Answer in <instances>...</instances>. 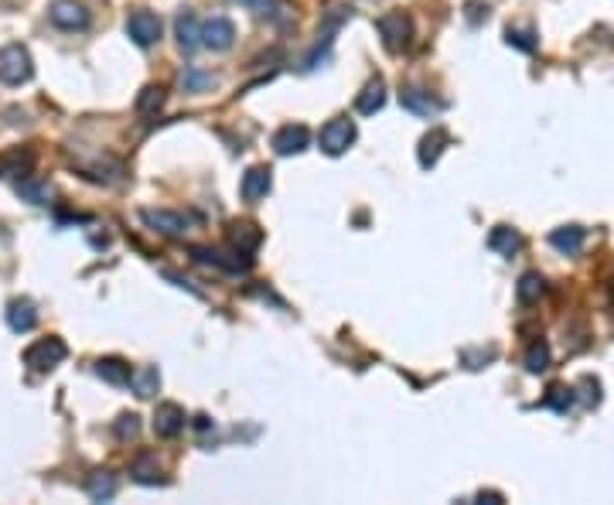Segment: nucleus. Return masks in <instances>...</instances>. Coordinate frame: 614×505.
Returning <instances> with one entry per match:
<instances>
[{
    "label": "nucleus",
    "mask_w": 614,
    "mask_h": 505,
    "mask_svg": "<svg viewBox=\"0 0 614 505\" xmlns=\"http://www.w3.org/2000/svg\"><path fill=\"white\" fill-rule=\"evenodd\" d=\"M35 76V62L24 45H4L0 48V82L4 86H24Z\"/></svg>",
    "instance_id": "1"
},
{
    "label": "nucleus",
    "mask_w": 614,
    "mask_h": 505,
    "mask_svg": "<svg viewBox=\"0 0 614 505\" xmlns=\"http://www.w3.org/2000/svg\"><path fill=\"white\" fill-rule=\"evenodd\" d=\"M376 31L383 38L386 52L400 55L406 45H410V38H413V21L406 18L403 11H389V14H383V18L376 21Z\"/></svg>",
    "instance_id": "2"
},
{
    "label": "nucleus",
    "mask_w": 614,
    "mask_h": 505,
    "mask_svg": "<svg viewBox=\"0 0 614 505\" xmlns=\"http://www.w3.org/2000/svg\"><path fill=\"white\" fill-rule=\"evenodd\" d=\"M355 120H348V117H335V120H328L325 127H321V134H318V144H321V151H325L328 157H338V154H345L348 147L355 144Z\"/></svg>",
    "instance_id": "3"
},
{
    "label": "nucleus",
    "mask_w": 614,
    "mask_h": 505,
    "mask_svg": "<svg viewBox=\"0 0 614 505\" xmlns=\"http://www.w3.org/2000/svg\"><path fill=\"white\" fill-rule=\"evenodd\" d=\"M65 355H69L65 342L52 335V338H41V342H35L31 349L24 352V366L31 372H52L55 366H62Z\"/></svg>",
    "instance_id": "4"
},
{
    "label": "nucleus",
    "mask_w": 614,
    "mask_h": 505,
    "mask_svg": "<svg viewBox=\"0 0 614 505\" xmlns=\"http://www.w3.org/2000/svg\"><path fill=\"white\" fill-rule=\"evenodd\" d=\"M140 219H144V226H151L154 233L161 236H185L192 229V219L181 212H171V209H144Z\"/></svg>",
    "instance_id": "5"
},
{
    "label": "nucleus",
    "mask_w": 614,
    "mask_h": 505,
    "mask_svg": "<svg viewBox=\"0 0 614 505\" xmlns=\"http://www.w3.org/2000/svg\"><path fill=\"white\" fill-rule=\"evenodd\" d=\"M127 38L140 45V48H151L161 41V18L151 14V11H134L127 18Z\"/></svg>",
    "instance_id": "6"
},
{
    "label": "nucleus",
    "mask_w": 614,
    "mask_h": 505,
    "mask_svg": "<svg viewBox=\"0 0 614 505\" xmlns=\"http://www.w3.org/2000/svg\"><path fill=\"white\" fill-rule=\"evenodd\" d=\"M48 18H52V24L62 28V31H79V28L89 24V11H86L79 0H55V4L48 7Z\"/></svg>",
    "instance_id": "7"
},
{
    "label": "nucleus",
    "mask_w": 614,
    "mask_h": 505,
    "mask_svg": "<svg viewBox=\"0 0 614 505\" xmlns=\"http://www.w3.org/2000/svg\"><path fill=\"white\" fill-rule=\"evenodd\" d=\"M185 427H188V417H185V410L178 407V403H157V410H154V434L157 437L171 441Z\"/></svg>",
    "instance_id": "8"
},
{
    "label": "nucleus",
    "mask_w": 614,
    "mask_h": 505,
    "mask_svg": "<svg viewBox=\"0 0 614 505\" xmlns=\"http://www.w3.org/2000/svg\"><path fill=\"white\" fill-rule=\"evenodd\" d=\"M232 41H236V24L229 18H209L202 24V48L229 52Z\"/></svg>",
    "instance_id": "9"
},
{
    "label": "nucleus",
    "mask_w": 614,
    "mask_h": 505,
    "mask_svg": "<svg viewBox=\"0 0 614 505\" xmlns=\"http://www.w3.org/2000/svg\"><path fill=\"white\" fill-rule=\"evenodd\" d=\"M311 147V134H307L304 123H287L273 134V151L280 157H290V154H301Z\"/></svg>",
    "instance_id": "10"
},
{
    "label": "nucleus",
    "mask_w": 614,
    "mask_h": 505,
    "mask_svg": "<svg viewBox=\"0 0 614 505\" xmlns=\"http://www.w3.org/2000/svg\"><path fill=\"white\" fill-rule=\"evenodd\" d=\"M174 38H178V48L185 55H192V52L202 48V24H198V18H195L192 11H181L174 18Z\"/></svg>",
    "instance_id": "11"
},
{
    "label": "nucleus",
    "mask_w": 614,
    "mask_h": 505,
    "mask_svg": "<svg viewBox=\"0 0 614 505\" xmlns=\"http://www.w3.org/2000/svg\"><path fill=\"white\" fill-rule=\"evenodd\" d=\"M400 103H403V110L417 113V117H434V113H441L444 110L441 99H434L427 89H420V86H406L403 93H400Z\"/></svg>",
    "instance_id": "12"
},
{
    "label": "nucleus",
    "mask_w": 614,
    "mask_h": 505,
    "mask_svg": "<svg viewBox=\"0 0 614 505\" xmlns=\"http://www.w3.org/2000/svg\"><path fill=\"white\" fill-rule=\"evenodd\" d=\"M7 325L18 331V335L35 331V325H38V311H35V304H31L28 297H14V301L7 304Z\"/></svg>",
    "instance_id": "13"
},
{
    "label": "nucleus",
    "mask_w": 614,
    "mask_h": 505,
    "mask_svg": "<svg viewBox=\"0 0 614 505\" xmlns=\"http://www.w3.org/2000/svg\"><path fill=\"white\" fill-rule=\"evenodd\" d=\"M584 239H587V229L584 226H560L550 233V246L560 250L563 256H577L584 250Z\"/></svg>",
    "instance_id": "14"
},
{
    "label": "nucleus",
    "mask_w": 614,
    "mask_h": 505,
    "mask_svg": "<svg viewBox=\"0 0 614 505\" xmlns=\"http://www.w3.org/2000/svg\"><path fill=\"white\" fill-rule=\"evenodd\" d=\"M386 106V82L383 79H369L362 86V93L355 96V110L362 113V117H372V113H379Z\"/></svg>",
    "instance_id": "15"
},
{
    "label": "nucleus",
    "mask_w": 614,
    "mask_h": 505,
    "mask_svg": "<svg viewBox=\"0 0 614 505\" xmlns=\"http://www.w3.org/2000/svg\"><path fill=\"white\" fill-rule=\"evenodd\" d=\"M270 188H273V178H270V168H250L246 175H243V185H239V192H243V198L246 202H260V198H267Z\"/></svg>",
    "instance_id": "16"
},
{
    "label": "nucleus",
    "mask_w": 614,
    "mask_h": 505,
    "mask_svg": "<svg viewBox=\"0 0 614 505\" xmlns=\"http://www.w3.org/2000/svg\"><path fill=\"white\" fill-rule=\"evenodd\" d=\"M116 492H120V482H116L113 471H93V475L86 478V495H89L93 502H110Z\"/></svg>",
    "instance_id": "17"
},
{
    "label": "nucleus",
    "mask_w": 614,
    "mask_h": 505,
    "mask_svg": "<svg viewBox=\"0 0 614 505\" xmlns=\"http://www.w3.org/2000/svg\"><path fill=\"white\" fill-rule=\"evenodd\" d=\"M130 478L140 482V485H161V482H164L161 465H157V458H154V454H140V458L130 461Z\"/></svg>",
    "instance_id": "18"
},
{
    "label": "nucleus",
    "mask_w": 614,
    "mask_h": 505,
    "mask_svg": "<svg viewBox=\"0 0 614 505\" xmlns=\"http://www.w3.org/2000/svg\"><path fill=\"white\" fill-rule=\"evenodd\" d=\"M96 376L103 379V383H110V386H127V383H130V376H134V369H130L123 359H99Z\"/></svg>",
    "instance_id": "19"
},
{
    "label": "nucleus",
    "mask_w": 614,
    "mask_h": 505,
    "mask_svg": "<svg viewBox=\"0 0 614 505\" xmlns=\"http://www.w3.org/2000/svg\"><path fill=\"white\" fill-rule=\"evenodd\" d=\"M192 260L205 263V267H219V270H229V273H239L250 267V260H226L222 252L215 250H205V246H192Z\"/></svg>",
    "instance_id": "20"
},
{
    "label": "nucleus",
    "mask_w": 614,
    "mask_h": 505,
    "mask_svg": "<svg viewBox=\"0 0 614 505\" xmlns=\"http://www.w3.org/2000/svg\"><path fill=\"white\" fill-rule=\"evenodd\" d=\"M229 239L239 252H253L260 243H263V233H260L253 222H236V226L229 229Z\"/></svg>",
    "instance_id": "21"
},
{
    "label": "nucleus",
    "mask_w": 614,
    "mask_h": 505,
    "mask_svg": "<svg viewBox=\"0 0 614 505\" xmlns=\"http://www.w3.org/2000/svg\"><path fill=\"white\" fill-rule=\"evenodd\" d=\"M444 147H447V130H430V134L420 140V164L423 168H434L437 164V157L444 154Z\"/></svg>",
    "instance_id": "22"
},
{
    "label": "nucleus",
    "mask_w": 614,
    "mask_h": 505,
    "mask_svg": "<svg viewBox=\"0 0 614 505\" xmlns=\"http://www.w3.org/2000/svg\"><path fill=\"white\" fill-rule=\"evenodd\" d=\"M488 246L495 252H505V256H512V252L522 246V236L512 229V226H495L492 233H488Z\"/></svg>",
    "instance_id": "23"
},
{
    "label": "nucleus",
    "mask_w": 614,
    "mask_h": 505,
    "mask_svg": "<svg viewBox=\"0 0 614 505\" xmlns=\"http://www.w3.org/2000/svg\"><path fill=\"white\" fill-rule=\"evenodd\" d=\"M256 4V18L270 21V24H287L290 21V4L287 0H253Z\"/></svg>",
    "instance_id": "24"
},
{
    "label": "nucleus",
    "mask_w": 614,
    "mask_h": 505,
    "mask_svg": "<svg viewBox=\"0 0 614 505\" xmlns=\"http://www.w3.org/2000/svg\"><path fill=\"white\" fill-rule=\"evenodd\" d=\"M130 386H134V393L140 400H151L154 393H157V386H161V372L154 369V366H144L140 372L130 376Z\"/></svg>",
    "instance_id": "25"
},
{
    "label": "nucleus",
    "mask_w": 614,
    "mask_h": 505,
    "mask_svg": "<svg viewBox=\"0 0 614 505\" xmlns=\"http://www.w3.org/2000/svg\"><path fill=\"white\" fill-rule=\"evenodd\" d=\"M543 277L539 273H522L519 277V284H516V297H519V304H536L539 297H543Z\"/></svg>",
    "instance_id": "26"
},
{
    "label": "nucleus",
    "mask_w": 614,
    "mask_h": 505,
    "mask_svg": "<svg viewBox=\"0 0 614 505\" xmlns=\"http://www.w3.org/2000/svg\"><path fill=\"white\" fill-rule=\"evenodd\" d=\"M212 86H215V76L205 72V69H198V65H188L185 76H181V89L185 93H205Z\"/></svg>",
    "instance_id": "27"
},
{
    "label": "nucleus",
    "mask_w": 614,
    "mask_h": 505,
    "mask_svg": "<svg viewBox=\"0 0 614 505\" xmlns=\"http://www.w3.org/2000/svg\"><path fill=\"white\" fill-rule=\"evenodd\" d=\"M546 366H550V345H546V338H536L526 349V369L533 372V376H539V372H546Z\"/></svg>",
    "instance_id": "28"
},
{
    "label": "nucleus",
    "mask_w": 614,
    "mask_h": 505,
    "mask_svg": "<svg viewBox=\"0 0 614 505\" xmlns=\"http://www.w3.org/2000/svg\"><path fill=\"white\" fill-rule=\"evenodd\" d=\"M31 161H35V157L21 154V151H14V154H4V157H0V178L28 175V171H31Z\"/></svg>",
    "instance_id": "29"
},
{
    "label": "nucleus",
    "mask_w": 614,
    "mask_h": 505,
    "mask_svg": "<svg viewBox=\"0 0 614 505\" xmlns=\"http://www.w3.org/2000/svg\"><path fill=\"white\" fill-rule=\"evenodd\" d=\"M161 106H164V89H161V86H144L140 96H137V113L154 117Z\"/></svg>",
    "instance_id": "30"
},
{
    "label": "nucleus",
    "mask_w": 614,
    "mask_h": 505,
    "mask_svg": "<svg viewBox=\"0 0 614 505\" xmlns=\"http://www.w3.org/2000/svg\"><path fill=\"white\" fill-rule=\"evenodd\" d=\"M574 389L570 386H550V393H546V400H543V403H546V407L550 410H557V413H567V410L574 407Z\"/></svg>",
    "instance_id": "31"
},
{
    "label": "nucleus",
    "mask_w": 614,
    "mask_h": 505,
    "mask_svg": "<svg viewBox=\"0 0 614 505\" xmlns=\"http://www.w3.org/2000/svg\"><path fill=\"white\" fill-rule=\"evenodd\" d=\"M137 430H140V417H137V413H120V417H116V437H120V441L137 437Z\"/></svg>",
    "instance_id": "32"
},
{
    "label": "nucleus",
    "mask_w": 614,
    "mask_h": 505,
    "mask_svg": "<svg viewBox=\"0 0 614 505\" xmlns=\"http://www.w3.org/2000/svg\"><path fill=\"white\" fill-rule=\"evenodd\" d=\"M509 45H516V48H522V52H533L536 48V35L533 31H522V28H509Z\"/></svg>",
    "instance_id": "33"
},
{
    "label": "nucleus",
    "mask_w": 614,
    "mask_h": 505,
    "mask_svg": "<svg viewBox=\"0 0 614 505\" xmlns=\"http://www.w3.org/2000/svg\"><path fill=\"white\" fill-rule=\"evenodd\" d=\"M580 389H584V403H587V407H597V403H601V383H597V379L584 376V379H580Z\"/></svg>",
    "instance_id": "34"
},
{
    "label": "nucleus",
    "mask_w": 614,
    "mask_h": 505,
    "mask_svg": "<svg viewBox=\"0 0 614 505\" xmlns=\"http://www.w3.org/2000/svg\"><path fill=\"white\" fill-rule=\"evenodd\" d=\"M18 192H24L35 205H41V198H45V192H41L38 185H18Z\"/></svg>",
    "instance_id": "35"
},
{
    "label": "nucleus",
    "mask_w": 614,
    "mask_h": 505,
    "mask_svg": "<svg viewBox=\"0 0 614 505\" xmlns=\"http://www.w3.org/2000/svg\"><path fill=\"white\" fill-rule=\"evenodd\" d=\"M478 502H502V495H499V492H481Z\"/></svg>",
    "instance_id": "36"
},
{
    "label": "nucleus",
    "mask_w": 614,
    "mask_h": 505,
    "mask_svg": "<svg viewBox=\"0 0 614 505\" xmlns=\"http://www.w3.org/2000/svg\"><path fill=\"white\" fill-rule=\"evenodd\" d=\"M195 427H198V430H209L212 420H209V417H195Z\"/></svg>",
    "instance_id": "37"
},
{
    "label": "nucleus",
    "mask_w": 614,
    "mask_h": 505,
    "mask_svg": "<svg viewBox=\"0 0 614 505\" xmlns=\"http://www.w3.org/2000/svg\"><path fill=\"white\" fill-rule=\"evenodd\" d=\"M229 4H253V0H229Z\"/></svg>",
    "instance_id": "38"
}]
</instances>
